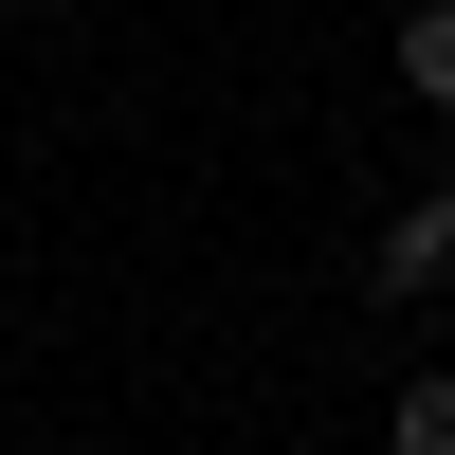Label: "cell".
Masks as SVG:
<instances>
[{
  "instance_id": "3",
  "label": "cell",
  "mask_w": 455,
  "mask_h": 455,
  "mask_svg": "<svg viewBox=\"0 0 455 455\" xmlns=\"http://www.w3.org/2000/svg\"><path fill=\"white\" fill-rule=\"evenodd\" d=\"M383 455H455V364H437V383H401V401H383Z\"/></svg>"
},
{
  "instance_id": "2",
  "label": "cell",
  "mask_w": 455,
  "mask_h": 455,
  "mask_svg": "<svg viewBox=\"0 0 455 455\" xmlns=\"http://www.w3.org/2000/svg\"><path fill=\"white\" fill-rule=\"evenodd\" d=\"M383 73H401L419 109H455V0H419V19H401V55H383Z\"/></svg>"
},
{
  "instance_id": "1",
  "label": "cell",
  "mask_w": 455,
  "mask_h": 455,
  "mask_svg": "<svg viewBox=\"0 0 455 455\" xmlns=\"http://www.w3.org/2000/svg\"><path fill=\"white\" fill-rule=\"evenodd\" d=\"M364 291H383V310H401V291H455V182H419V201L383 219V255H364Z\"/></svg>"
}]
</instances>
